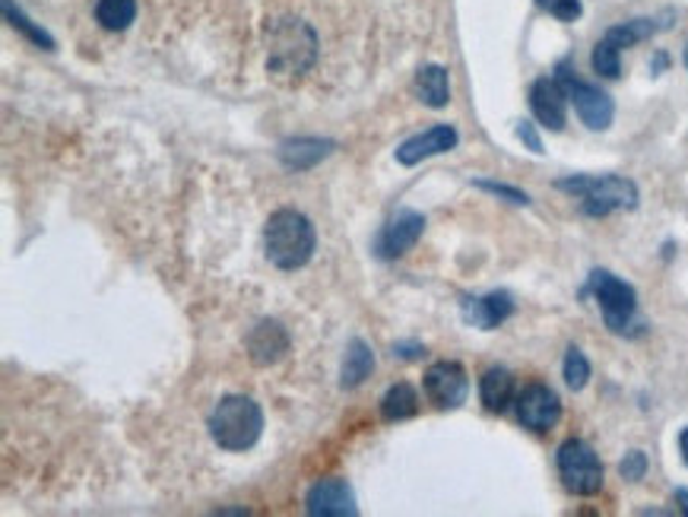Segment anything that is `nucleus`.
Listing matches in <instances>:
<instances>
[{"label":"nucleus","instance_id":"28","mask_svg":"<svg viewBox=\"0 0 688 517\" xmlns=\"http://www.w3.org/2000/svg\"><path fill=\"white\" fill-rule=\"evenodd\" d=\"M619 473H622V480H629V483L644 480V473H647V455H644V451H629V455L622 457V463H619Z\"/></svg>","mask_w":688,"mask_h":517},{"label":"nucleus","instance_id":"19","mask_svg":"<svg viewBox=\"0 0 688 517\" xmlns=\"http://www.w3.org/2000/svg\"><path fill=\"white\" fill-rule=\"evenodd\" d=\"M416 92L428 108H445L450 102L448 70L442 64H425L416 73Z\"/></svg>","mask_w":688,"mask_h":517},{"label":"nucleus","instance_id":"2","mask_svg":"<svg viewBox=\"0 0 688 517\" xmlns=\"http://www.w3.org/2000/svg\"><path fill=\"white\" fill-rule=\"evenodd\" d=\"M318 61V35L314 30L296 20L283 16L273 20L267 30V70L276 77H301Z\"/></svg>","mask_w":688,"mask_h":517},{"label":"nucleus","instance_id":"8","mask_svg":"<svg viewBox=\"0 0 688 517\" xmlns=\"http://www.w3.org/2000/svg\"><path fill=\"white\" fill-rule=\"evenodd\" d=\"M422 388H425V397H428L438 410H457V406L467 403L470 378H467V368L460 366V363L442 359V363L428 366L425 378H422Z\"/></svg>","mask_w":688,"mask_h":517},{"label":"nucleus","instance_id":"21","mask_svg":"<svg viewBox=\"0 0 688 517\" xmlns=\"http://www.w3.org/2000/svg\"><path fill=\"white\" fill-rule=\"evenodd\" d=\"M95 20L108 32H124L137 20V0H99Z\"/></svg>","mask_w":688,"mask_h":517},{"label":"nucleus","instance_id":"1","mask_svg":"<svg viewBox=\"0 0 688 517\" xmlns=\"http://www.w3.org/2000/svg\"><path fill=\"white\" fill-rule=\"evenodd\" d=\"M318 232L311 219L299 210H276L264 226V254L279 271H299L311 261Z\"/></svg>","mask_w":688,"mask_h":517},{"label":"nucleus","instance_id":"16","mask_svg":"<svg viewBox=\"0 0 688 517\" xmlns=\"http://www.w3.org/2000/svg\"><path fill=\"white\" fill-rule=\"evenodd\" d=\"M333 150H336L333 140H321V137H296V140H283L276 156H279V162H283L289 172H305V169H314L321 159H328Z\"/></svg>","mask_w":688,"mask_h":517},{"label":"nucleus","instance_id":"29","mask_svg":"<svg viewBox=\"0 0 688 517\" xmlns=\"http://www.w3.org/2000/svg\"><path fill=\"white\" fill-rule=\"evenodd\" d=\"M517 137L524 140V147H527V150L542 156V140H539V134H537V127H534V124L530 122L517 124Z\"/></svg>","mask_w":688,"mask_h":517},{"label":"nucleus","instance_id":"12","mask_svg":"<svg viewBox=\"0 0 688 517\" xmlns=\"http://www.w3.org/2000/svg\"><path fill=\"white\" fill-rule=\"evenodd\" d=\"M457 140H460V134L450 124H435V127L422 130L416 137L403 140L397 147V162L400 165H420L422 159H432V156H442V152L454 150Z\"/></svg>","mask_w":688,"mask_h":517},{"label":"nucleus","instance_id":"3","mask_svg":"<svg viewBox=\"0 0 688 517\" xmlns=\"http://www.w3.org/2000/svg\"><path fill=\"white\" fill-rule=\"evenodd\" d=\"M261 432H264V410L257 400L244 394H229L216 403L210 416V435L222 451L254 448Z\"/></svg>","mask_w":688,"mask_h":517},{"label":"nucleus","instance_id":"9","mask_svg":"<svg viewBox=\"0 0 688 517\" xmlns=\"http://www.w3.org/2000/svg\"><path fill=\"white\" fill-rule=\"evenodd\" d=\"M305 512L311 517H356L359 505H356V492L343 476H328L308 489Z\"/></svg>","mask_w":688,"mask_h":517},{"label":"nucleus","instance_id":"30","mask_svg":"<svg viewBox=\"0 0 688 517\" xmlns=\"http://www.w3.org/2000/svg\"><path fill=\"white\" fill-rule=\"evenodd\" d=\"M420 353H422V346H416V343H413V346H406V343L393 346V356H403V359H416Z\"/></svg>","mask_w":688,"mask_h":517},{"label":"nucleus","instance_id":"10","mask_svg":"<svg viewBox=\"0 0 688 517\" xmlns=\"http://www.w3.org/2000/svg\"><path fill=\"white\" fill-rule=\"evenodd\" d=\"M422 232H425V216L416 214V210H410V207H403V210H397V214L390 216L388 222H385V229L378 232L375 251H378V257H385V261L403 257L410 248H416V242L422 239Z\"/></svg>","mask_w":688,"mask_h":517},{"label":"nucleus","instance_id":"32","mask_svg":"<svg viewBox=\"0 0 688 517\" xmlns=\"http://www.w3.org/2000/svg\"><path fill=\"white\" fill-rule=\"evenodd\" d=\"M676 505L683 508V515H688V489H676Z\"/></svg>","mask_w":688,"mask_h":517},{"label":"nucleus","instance_id":"15","mask_svg":"<svg viewBox=\"0 0 688 517\" xmlns=\"http://www.w3.org/2000/svg\"><path fill=\"white\" fill-rule=\"evenodd\" d=\"M460 311L467 324H473L479 331H495L514 314V299L508 292H489L482 299H463Z\"/></svg>","mask_w":688,"mask_h":517},{"label":"nucleus","instance_id":"18","mask_svg":"<svg viewBox=\"0 0 688 517\" xmlns=\"http://www.w3.org/2000/svg\"><path fill=\"white\" fill-rule=\"evenodd\" d=\"M371 371H375V353H371V346L362 336H353L349 346H346V356H343L340 384L343 388H359V384H365V378Z\"/></svg>","mask_w":688,"mask_h":517},{"label":"nucleus","instance_id":"13","mask_svg":"<svg viewBox=\"0 0 688 517\" xmlns=\"http://www.w3.org/2000/svg\"><path fill=\"white\" fill-rule=\"evenodd\" d=\"M565 105H569V95L555 77H539L537 83L530 87V108H534V118L542 127L565 130V118H569Z\"/></svg>","mask_w":688,"mask_h":517},{"label":"nucleus","instance_id":"26","mask_svg":"<svg viewBox=\"0 0 688 517\" xmlns=\"http://www.w3.org/2000/svg\"><path fill=\"white\" fill-rule=\"evenodd\" d=\"M537 7L562 23H574L581 16V0H537Z\"/></svg>","mask_w":688,"mask_h":517},{"label":"nucleus","instance_id":"25","mask_svg":"<svg viewBox=\"0 0 688 517\" xmlns=\"http://www.w3.org/2000/svg\"><path fill=\"white\" fill-rule=\"evenodd\" d=\"M587 381H590V363L577 346H571L565 353V384L571 391H581V388H587Z\"/></svg>","mask_w":688,"mask_h":517},{"label":"nucleus","instance_id":"6","mask_svg":"<svg viewBox=\"0 0 688 517\" xmlns=\"http://www.w3.org/2000/svg\"><path fill=\"white\" fill-rule=\"evenodd\" d=\"M555 460H559V476L571 495H597L603 489V463L587 441L581 438L562 441Z\"/></svg>","mask_w":688,"mask_h":517},{"label":"nucleus","instance_id":"17","mask_svg":"<svg viewBox=\"0 0 688 517\" xmlns=\"http://www.w3.org/2000/svg\"><path fill=\"white\" fill-rule=\"evenodd\" d=\"M479 397L489 413H505L514 400V375L508 368H489L479 378Z\"/></svg>","mask_w":688,"mask_h":517},{"label":"nucleus","instance_id":"4","mask_svg":"<svg viewBox=\"0 0 688 517\" xmlns=\"http://www.w3.org/2000/svg\"><path fill=\"white\" fill-rule=\"evenodd\" d=\"M555 187L581 197V207L587 216H609L616 210L638 207V187L622 175H571L555 182Z\"/></svg>","mask_w":688,"mask_h":517},{"label":"nucleus","instance_id":"11","mask_svg":"<svg viewBox=\"0 0 688 517\" xmlns=\"http://www.w3.org/2000/svg\"><path fill=\"white\" fill-rule=\"evenodd\" d=\"M517 420L520 426L530 428V432H549L555 428V423L562 420V400L552 388L546 384H527L520 394H517Z\"/></svg>","mask_w":688,"mask_h":517},{"label":"nucleus","instance_id":"33","mask_svg":"<svg viewBox=\"0 0 688 517\" xmlns=\"http://www.w3.org/2000/svg\"><path fill=\"white\" fill-rule=\"evenodd\" d=\"M686 70H688V42H686Z\"/></svg>","mask_w":688,"mask_h":517},{"label":"nucleus","instance_id":"24","mask_svg":"<svg viewBox=\"0 0 688 517\" xmlns=\"http://www.w3.org/2000/svg\"><path fill=\"white\" fill-rule=\"evenodd\" d=\"M590 64H594V70H597L599 77H606V80H619V77H622V48H616L609 38H599Z\"/></svg>","mask_w":688,"mask_h":517},{"label":"nucleus","instance_id":"20","mask_svg":"<svg viewBox=\"0 0 688 517\" xmlns=\"http://www.w3.org/2000/svg\"><path fill=\"white\" fill-rule=\"evenodd\" d=\"M416 413H420V394H416V388L406 384V381H397L388 394H385V400H381V416H385L388 423L413 420Z\"/></svg>","mask_w":688,"mask_h":517},{"label":"nucleus","instance_id":"5","mask_svg":"<svg viewBox=\"0 0 688 517\" xmlns=\"http://www.w3.org/2000/svg\"><path fill=\"white\" fill-rule=\"evenodd\" d=\"M587 292L597 299L599 314H603V321L612 334L631 336L634 328H644L638 321V292L626 279H619L609 271H594L590 283H587Z\"/></svg>","mask_w":688,"mask_h":517},{"label":"nucleus","instance_id":"22","mask_svg":"<svg viewBox=\"0 0 688 517\" xmlns=\"http://www.w3.org/2000/svg\"><path fill=\"white\" fill-rule=\"evenodd\" d=\"M3 16H7V23L13 26V30H20L30 42H35L38 48H45V51H55V38L48 35V32L42 30V26H35L30 16L13 3V0H3Z\"/></svg>","mask_w":688,"mask_h":517},{"label":"nucleus","instance_id":"7","mask_svg":"<svg viewBox=\"0 0 688 517\" xmlns=\"http://www.w3.org/2000/svg\"><path fill=\"white\" fill-rule=\"evenodd\" d=\"M555 80L562 83V90H565V95L571 99L577 118L587 124L590 130H606V127L612 124V118H616V105H612V99L599 90V87L577 80V77L571 73L569 64H559V67H555Z\"/></svg>","mask_w":688,"mask_h":517},{"label":"nucleus","instance_id":"31","mask_svg":"<svg viewBox=\"0 0 688 517\" xmlns=\"http://www.w3.org/2000/svg\"><path fill=\"white\" fill-rule=\"evenodd\" d=\"M679 455H683V463L688 467V426L683 428V435H679Z\"/></svg>","mask_w":688,"mask_h":517},{"label":"nucleus","instance_id":"23","mask_svg":"<svg viewBox=\"0 0 688 517\" xmlns=\"http://www.w3.org/2000/svg\"><path fill=\"white\" fill-rule=\"evenodd\" d=\"M654 32H657V23H654V20H629V23L612 26V30L606 32L603 38H609L616 48H631V45H638V42L651 38Z\"/></svg>","mask_w":688,"mask_h":517},{"label":"nucleus","instance_id":"27","mask_svg":"<svg viewBox=\"0 0 688 517\" xmlns=\"http://www.w3.org/2000/svg\"><path fill=\"white\" fill-rule=\"evenodd\" d=\"M473 184H477L479 191H489V194H495V197H502V200H508V204H517V207H527V204H530V197H527L524 191L511 187V184L485 182V179H477Z\"/></svg>","mask_w":688,"mask_h":517},{"label":"nucleus","instance_id":"14","mask_svg":"<svg viewBox=\"0 0 688 517\" xmlns=\"http://www.w3.org/2000/svg\"><path fill=\"white\" fill-rule=\"evenodd\" d=\"M289 353V334L279 321H257L248 334V356L261 368L276 366Z\"/></svg>","mask_w":688,"mask_h":517}]
</instances>
